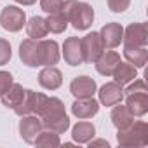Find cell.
I'll use <instances>...</instances> for the list:
<instances>
[{"label": "cell", "instance_id": "cell-17", "mask_svg": "<svg viewBox=\"0 0 148 148\" xmlns=\"http://www.w3.org/2000/svg\"><path fill=\"white\" fill-rule=\"evenodd\" d=\"M119 63H120V56H119L115 51H106V52H103V54L98 58V61H96V70H98V73H101V75L110 77L112 73H113V70L117 68Z\"/></svg>", "mask_w": 148, "mask_h": 148}, {"label": "cell", "instance_id": "cell-13", "mask_svg": "<svg viewBox=\"0 0 148 148\" xmlns=\"http://www.w3.org/2000/svg\"><path fill=\"white\" fill-rule=\"evenodd\" d=\"M124 96H125V106L134 117H143L148 112V91L131 92Z\"/></svg>", "mask_w": 148, "mask_h": 148}, {"label": "cell", "instance_id": "cell-28", "mask_svg": "<svg viewBox=\"0 0 148 148\" xmlns=\"http://www.w3.org/2000/svg\"><path fill=\"white\" fill-rule=\"evenodd\" d=\"M61 4H63V0H40V7H42V11H45L47 14L59 12Z\"/></svg>", "mask_w": 148, "mask_h": 148}, {"label": "cell", "instance_id": "cell-6", "mask_svg": "<svg viewBox=\"0 0 148 148\" xmlns=\"http://www.w3.org/2000/svg\"><path fill=\"white\" fill-rule=\"evenodd\" d=\"M82 52L86 63H96L98 58L105 52V45L98 32H92L82 38Z\"/></svg>", "mask_w": 148, "mask_h": 148}, {"label": "cell", "instance_id": "cell-2", "mask_svg": "<svg viewBox=\"0 0 148 148\" xmlns=\"http://www.w3.org/2000/svg\"><path fill=\"white\" fill-rule=\"evenodd\" d=\"M59 12L66 18L68 23H71V26L82 32L91 28L92 21H94V11L87 2H77V0H63Z\"/></svg>", "mask_w": 148, "mask_h": 148}, {"label": "cell", "instance_id": "cell-1", "mask_svg": "<svg viewBox=\"0 0 148 148\" xmlns=\"http://www.w3.org/2000/svg\"><path fill=\"white\" fill-rule=\"evenodd\" d=\"M33 113H37V117L42 120L44 129L56 134H63L70 127V119L66 117L64 105L58 98H49L42 92H37Z\"/></svg>", "mask_w": 148, "mask_h": 148}, {"label": "cell", "instance_id": "cell-27", "mask_svg": "<svg viewBox=\"0 0 148 148\" xmlns=\"http://www.w3.org/2000/svg\"><path fill=\"white\" fill-rule=\"evenodd\" d=\"M12 58V49H11V44L4 38H0V66L2 64H7Z\"/></svg>", "mask_w": 148, "mask_h": 148}, {"label": "cell", "instance_id": "cell-20", "mask_svg": "<svg viewBox=\"0 0 148 148\" xmlns=\"http://www.w3.org/2000/svg\"><path fill=\"white\" fill-rule=\"evenodd\" d=\"M110 117H112V122L117 129H125L127 125H131L134 122V115L129 112V108L125 105H120V103H119V106H115L112 110Z\"/></svg>", "mask_w": 148, "mask_h": 148}, {"label": "cell", "instance_id": "cell-11", "mask_svg": "<svg viewBox=\"0 0 148 148\" xmlns=\"http://www.w3.org/2000/svg\"><path fill=\"white\" fill-rule=\"evenodd\" d=\"M98 94H99L101 105H105V106H115V105L122 103V99H124V89H122V86L117 84V82H108V84H105V86L99 89Z\"/></svg>", "mask_w": 148, "mask_h": 148}, {"label": "cell", "instance_id": "cell-24", "mask_svg": "<svg viewBox=\"0 0 148 148\" xmlns=\"http://www.w3.org/2000/svg\"><path fill=\"white\" fill-rule=\"evenodd\" d=\"M35 98H37V92H33L32 89H25V96H23L21 103L14 108V113L19 115V117L33 113V110H35Z\"/></svg>", "mask_w": 148, "mask_h": 148}, {"label": "cell", "instance_id": "cell-23", "mask_svg": "<svg viewBox=\"0 0 148 148\" xmlns=\"http://www.w3.org/2000/svg\"><path fill=\"white\" fill-rule=\"evenodd\" d=\"M23 96H25V89H23V86H19V84H14L12 82V86L0 96V99H2V103H4V106H7V108H16L19 103H21V99H23Z\"/></svg>", "mask_w": 148, "mask_h": 148}, {"label": "cell", "instance_id": "cell-3", "mask_svg": "<svg viewBox=\"0 0 148 148\" xmlns=\"http://www.w3.org/2000/svg\"><path fill=\"white\" fill-rule=\"evenodd\" d=\"M117 141L120 146H146L148 125L145 122H132L125 129H119Z\"/></svg>", "mask_w": 148, "mask_h": 148}, {"label": "cell", "instance_id": "cell-31", "mask_svg": "<svg viewBox=\"0 0 148 148\" xmlns=\"http://www.w3.org/2000/svg\"><path fill=\"white\" fill-rule=\"evenodd\" d=\"M89 146L91 148H94V146H105V148H108L110 145H108V141H105V139H96V141H89Z\"/></svg>", "mask_w": 148, "mask_h": 148}, {"label": "cell", "instance_id": "cell-12", "mask_svg": "<svg viewBox=\"0 0 148 148\" xmlns=\"http://www.w3.org/2000/svg\"><path fill=\"white\" fill-rule=\"evenodd\" d=\"M70 92L75 98H92L96 92V82L87 75L75 77L70 84Z\"/></svg>", "mask_w": 148, "mask_h": 148}, {"label": "cell", "instance_id": "cell-22", "mask_svg": "<svg viewBox=\"0 0 148 148\" xmlns=\"http://www.w3.org/2000/svg\"><path fill=\"white\" fill-rule=\"evenodd\" d=\"M94 134H96V129L91 122H79L71 129L73 141H77V143H89L94 138Z\"/></svg>", "mask_w": 148, "mask_h": 148}, {"label": "cell", "instance_id": "cell-8", "mask_svg": "<svg viewBox=\"0 0 148 148\" xmlns=\"http://www.w3.org/2000/svg\"><path fill=\"white\" fill-rule=\"evenodd\" d=\"M19 58L30 68L40 66V40H35V38L23 40L19 45Z\"/></svg>", "mask_w": 148, "mask_h": 148}, {"label": "cell", "instance_id": "cell-10", "mask_svg": "<svg viewBox=\"0 0 148 148\" xmlns=\"http://www.w3.org/2000/svg\"><path fill=\"white\" fill-rule=\"evenodd\" d=\"M99 37H101V40H103L105 49H115V47H119L120 42H122L124 28H122L119 23H106V25L101 28Z\"/></svg>", "mask_w": 148, "mask_h": 148}, {"label": "cell", "instance_id": "cell-29", "mask_svg": "<svg viewBox=\"0 0 148 148\" xmlns=\"http://www.w3.org/2000/svg\"><path fill=\"white\" fill-rule=\"evenodd\" d=\"M129 4H131V0H108V9L112 12H125L129 9Z\"/></svg>", "mask_w": 148, "mask_h": 148}, {"label": "cell", "instance_id": "cell-21", "mask_svg": "<svg viewBox=\"0 0 148 148\" xmlns=\"http://www.w3.org/2000/svg\"><path fill=\"white\" fill-rule=\"evenodd\" d=\"M124 56L127 63L136 68H143L148 61V49L146 47H124Z\"/></svg>", "mask_w": 148, "mask_h": 148}, {"label": "cell", "instance_id": "cell-15", "mask_svg": "<svg viewBox=\"0 0 148 148\" xmlns=\"http://www.w3.org/2000/svg\"><path fill=\"white\" fill-rule=\"evenodd\" d=\"M58 61H59L58 42L40 38V66H54Z\"/></svg>", "mask_w": 148, "mask_h": 148}, {"label": "cell", "instance_id": "cell-30", "mask_svg": "<svg viewBox=\"0 0 148 148\" xmlns=\"http://www.w3.org/2000/svg\"><path fill=\"white\" fill-rule=\"evenodd\" d=\"M12 86V75L9 71H0V96Z\"/></svg>", "mask_w": 148, "mask_h": 148}, {"label": "cell", "instance_id": "cell-5", "mask_svg": "<svg viewBox=\"0 0 148 148\" xmlns=\"http://www.w3.org/2000/svg\"><path fill=\"white\" fill-rule=\"evenodd\" d=\"M124 47H146L148 44V26L146 23H132L124 30L122 37Z\"/></svg>", "mask_w": 148, "mask_h": 148}, {"label": "cell", "instance_id": "cell-7", "mask_svg": "<svg viewBox=\"0 0 148 148\" xmlns=\"http://www.w3.org/2000/svg\"><path fill=\"white\" fill-rule=\"evenodd\" d=\"M63 58L70 66H79L84 63L82 52V38L79 37H68L63 44Z\"/></svg>", "mask_w": 148, "mask_h": 148}, {"label": "cell", "instance_id": "cell-18", "mask_svg": "<svg viewBox=\"0 0 148 148\" xmlns=\"http://www.w3.org/2000/svg\"><path fill=\"white\" fill-rule=\"evenodd\" d=\"M113 79H115V82L117 84H120V86H127L129 82H132L136 77H138V68L136 66H132L131 63H119L117 64V68L113 70Z\"/></svg>", "mask_w": 148, "mask_h": 148}, {"label": "cell", "instance_id": "cell-25", "mask_svg": "<svg viewBox=\"0 0 148 148\" xmlns=\"http://www.w3.org/2000/svg\"><path fill=\"white\" fill-rule=\"evenodd\" d=\"M45 21H47L49 32H52V33H63V32L68 28V21H66V18H64L61 12H52V14H49V18H47Z\"/></svg>", "mask_w": 148, "mask_h": 148}, {"label": "cell", "instance_id": "cell-26", "mask_svg": "<svg viewBox=\"0 0 148 148\" xmlns=\"http://www.w3.org/2000/svg\"><path fill=\"white\" fill-rule=\"evenodd\" d=\"M33 145H37V146H49V148H52V146H59L61 145V139H59V134H56V132H52V131H40V134L37 136V139L33 141Z\"/></svg>", "mask_w": 148, "mask_h": 148}, {"label": "cell", "instance_id": "cell-4", "mask_svg": "<svg viewBox=\"0 0 148 148\" xmlns=\"http://www.w3.org/2000/svg\"><path fill=\"white\" fill-rule=\"evenodd\" d=\"M0 25L7 32H19L25 25H26V14L23 9L16 7V5H7L0 12Z\"/></svg>", "mask_w": 148, "mask_h": 148}, {"label": "cell", "instance_id": "cell-19", "mask_svg": "<svg viewBox=\"0 0 148 148\" xmlns=\"http://www.w3.org/2000/svg\"><path fill=\"white\" fill-rule=\"evenodd\" d=\"M26 26V35L28 38H35V40H40L44 38L47 33H49V28H47V21L40 16H33L30 18V21L25 25Z\"/></svg>", "mask_w": 148, "mask_h": 148}, {"label": "cell", "instance_id": "cell-16", "mask_svg": "<svg viewBox=\"0 0 148 148\" xmlns=\"http://www.w3.org/2000/svg\"><path fill=\"white\" fill-rule=\"evenodd\" d=\"M38 84L44 87V89H49V91H56L58 87H61L63 84V73L54 68V66H45L40 73H38Z\"/></svg>", "mask_w": 148, "mask_h": 148}, {"label": "cell", "instance_id": "cell-32", "mask_svg": "<svg viewBox=\"0 0 148 148\" xmlns=\"http://www.w3.org/2000/svg\"><path fill=\"white\" fill-rule=\"evenodd\" d=\"M14 2L21 4V5H32V4H35V2H37V0H14Z\"/></svg>", "mask_w": 148, "mask_h": 148}, {"label": "cell", "instance_id": "cell-9", "mask_svg": "<svg viewBox=\"0 0 148 148\" xmlns=\"http://www.w3.org/2000/svg\"><path fill=\"white\" fill-rule=\"evenodd\" d=\"M42 129H44V125H42V120L38 117H33V115H23L21 117L19 134L26 143H33Z\"/></svg>", "mask_w": 148, "mask_h": 148}, {"label": "cell", "instance_id": "cell-14", "mask_svg": "<svg viewBox=\"0 0 148 148\" xmlns=\"http://www.w3.org/2000/svg\"><path fill=\"white\" fill-rule=\"evenodd\" d=\"M99 103L94 98H77L71 105V113L77 119H91L98 113Z\"/></svg>", "mask_w": 148, "mask_h": 148}]
</instances>
